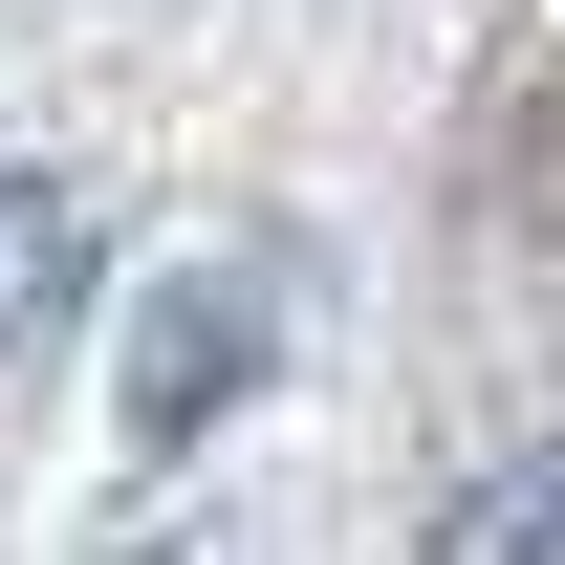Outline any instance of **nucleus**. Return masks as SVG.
<instances>
[{
	"mask_svg": "<svg viewBox=\"0 0 565 565\" xmlns=\"http://www.w3.org/2000/svg\"><path fill=\"white\" fill-rule=\"evenodd\" d=\"M435 565H565V457H479L435 500Z\"/></svg>",
	"mask_w": 565,
	"mask_h": 565,
	"instance_id": "obj_2",
	"label": "nucleus"
},
{
	"mask_svg": "<svg viewBox=\"0 0 565 565\" xmlns=\"http://www.w3.org/2000/svg\"><path fill=\"white\" fill-rule=\"evenodd\" d=\"M66 282H87V196H66V174H0V349H22Z\"/></svg>",
	"mask_w": 565,
	"mask_h": 565,
	"instance_id": "obj_3",
	"label": "nucleus"
},
{
	"mask_svg": "<svg viewBox=\"0 0 565 565\" xmlns=\"http://www.w3.org/2000/svg\"><path fill=\"white\" fill-rule=\"evenodd\" d=\"M239 392H262V305H239V282H174L131 327V457H196Z\"/></svg>",
	"mask_w": 565,
	"mask_h": 565,
	"instance_id": "obj_1",
	"label": "nucleus"
}]
</instances>
